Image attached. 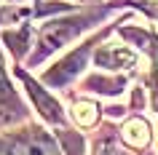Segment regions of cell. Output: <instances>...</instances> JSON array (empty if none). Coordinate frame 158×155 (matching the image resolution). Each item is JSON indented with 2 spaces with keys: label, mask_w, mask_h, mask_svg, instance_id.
I'll use <instances>...</instances> for the list:
<instances>
[{
  "label": "cell",
  "mask_w": 158,
  "mask_h": 155,
  "mask_svg": "<svg viewBox=\"0 0 158 155\" xmlns=\"http://www.w3.org/2000/svg\"><path fill=\"white\" fill-rule=\"evenodd\" d=\"M115 6H99V8H86L78 14H70L64 19H51L40 27L38 32V51L30 56V64H40L43 59L54 54V51L64 48L70 40H75L81 32H86L89 27H94L99 19H105Z\"/></svg>",
  "instance_id": "6da1fadb"
},
{
  "label": "cell",
  "mask_w": 158,
  "mask_h": 155,
  "mask_svg": "<svg viewBox=\"0 0 158 155\" xmlns=\"http://www.w3.org/2000/svg\"><path fill=\"white\" fill-rule=\"evenodd\" d=\"M137 8H142L148 16H153L158 22V0H139V3H134Z\"/></svg>",
  "instance_id": "4fadbf2b"
},
{
  "label": "cell",
  "mask_w": 158,
  "mask_h": 155,
  "mask_svg": "<svg viewBox=\"0 0 158 155\" xmlns=\"http://www.w3.org/2000/svg\"><path fill=\"white\" fill-rule=\"evenodd\" d=\"M97 112H99V107L97 104H89V102H81V104H75L73 110V118L81 126H94L97 123Z\"/></svg>",
  "instance_id": "8fae6325"
},
{
  "label": "cell",
  "mask_w": 158,
  "mask_h": 155,
  "mask_svg": "<svg viewBox=\"0 0 158 155\" xmlns=\"http://www.w3.org/2000/svg\"><path fill=\"white\" fill-rule=\"evenodd\" d=\"M30 40H32V27L30 24L19 27V30H11V32H3V43L14 51V56H22L27 51V46H30Z\"/></svg>",
  "instance_id": "30bf717a"
},
{
  "label": "cell",
  "mask_w": 158,
  "mask_h": 155,
  "mask_svg": "<svg viewBox=\"0 0 158 155\" xmlns=\"http://www.w3.org/2000/svg\"><path fill=\"white\" fill-rule=\"evenodd\" d=\"M94 155H131V153H126V150H121V147L113 142V139H99L97 142V147H94Z\"/></svg>",
  "instance_id": "7c38bea8"
},
{
  "label": "cell",
  "mask_w": 158,
  "mask_h": 155,
  "mask_svg": "<svg viewBox=\"0 0 158 155\" xmlns=\"http://www.w3.org/2000/svg\"><path fill=\"white\" fill-rule=\"evenodd\" d=\"M24 118V104L19 102L16 91L11 88V80L6 75V67L0 62V123H14Z\"/></svg>",
  "instance_id": "52a82bcc"
},
{
  "label": "cell",
  "mask_w": 158,
  "mask_h": 155,
  "mask_svg": "<svg viewBox=\"0 0 158 155\" xmlns=\"http://www.w3.org/2000/svg\"><path fill=\"white\" fill-rule=\"evenodd\" d=\"M126 86L123 78H102V75H91L89 80L83 83L86 91H97V94H107V96H115V94H121Z\"/></svg>",
  "instance_id": "9c48e42d"
},
{
  "label": "cell",
  "mask_w": 158,
  "mask_h": 155,
  "mask_svg": "<svg viewBox=\"0 0 158 155\" xmlns=\"http://www.w3.org/2000/svg\"><path fill=\"white\" fill-rule=\"evenodd\" d=\"M14 72H16L19 80L24 83V88H27V94H30V99L35 102L38 112H40L46 120H48V123H64V112H62V104H59V102L51 96V94H46V91H43L40 83L32 80V78H30L24 70H14Z\"/></svg>",
  "instance_id": "277c9868"
},
{
  "label": "cell",
  "mask_w": 158,
  "mask_h": 155,
  "mask_svg": "<svg viewBox=\"0 0 158 155\" xmlns=\"http://www.w3.org/2000/svg\"><path fill=\"white\" fill-rule=\"evenodd\" d=\"M11 3H14V0H11Z\"/></svg>",
  "instance_id": "5bb4252c"
},
{
  "label": "cell",
  "mask_w": 158,
  "mask_h": 155,
  "mask_svg": "<svg viewBox=\"0 0 158 155\" xmlns=\"http://www.w3.org/2000/svg\"><path fill=\"white\" fill-rule=\"evenodd\" d=\"M0 155H62V150L54 142V137L32 126L11 137H0Z\"/></svg>",
  "instance_id": "7a4b0ae2"
},
{
  "label": "cell",
  "mask_w": 158,
  "mask_h": 155,
  "mask_svg": "<svg viewBox=\"0 0 158 155\" xmlns=\"http://www.w3.org/2000/svg\"><path fill=\"white\" fill-rule=\"evenodd\" d=\"M94 62L97 67H105V70H131L139 62V54L126 46H118V43H105L97 48Z\"/></svg>",
  "instance_id": "8992f818"
},
{
  "label": "cell",
  "mask_w": 158,
  "mask_h": 155,
  "mask_svg": "<svg viewBox=\"0 0 158 155\" xmlns=\"http://www.w3.org/2000/svg\"><path fill=\"white\" fill-rule=\"evenodd\" d=\"M126 40L137 43L142 51H148L150 59H153V67H150V91H153V110L158 115V38L153 32H145L139 27H123L121 30Z\"/></svg>",
  "instance_id": "5b68a950"
},
{
  "label": "cell",
  "mask_w": 158,
  "mask_h": 155,
  "mask_svg": "<svg viewBox=\"0 0 158 155\" xmlns=\"http://www.w3.org/2000/svg\"><path fill=\"white\" fill-rule=\"evenodd\" d=\"M121 139H123L129 147H134V150L148 147V142H150L148 123L142 120V118H131L129 123H123V128H121Z\"/></svg>",
  "instance_id": "ba28073f"
},
{
  "label": "cell",
  "mask_w": 158,
  "mask_h": 155,
  "mask_svg": "<svg viewBox=\"0 0 158 155\" xmlns=\"http://www.w3.org/2000/svg\"><path fill=\"white\" fill-rule=\"evenodd\" d=\"M113 30V24L105 30V32L99 35H94V38H89L86 43H81L75 51H70L62 62H56V64L51 67V70H46V75H43V80L48 83V86H67L70 80H75L78 75L83 72V67H86V59H89V54H91L94 46H99L102 40H105V35Z\"/></svg>",
  "instance_id": "3957f363"
}]
</instances>
